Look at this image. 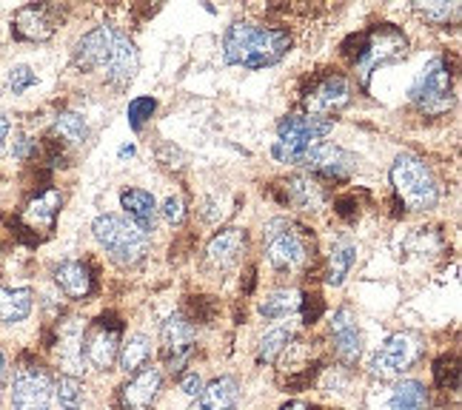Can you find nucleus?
Segmentation results:
<instances>
[{
	"mask_svg": "<svg viewBox=\"0 0 462 410\" xmlns=\"http://www.w3.org/2000/svg\"><path fill=\"white\" fill-rule=\"evenodd\" d=\"M60 21H63V14L55 4H29L23 9H17L14 21H12V32L21 41L43 43L58 32Z\"/></svg>",
	"mask_w": 462,
	"mask_h": 410,
	"instance_id": "11",
	"label": "nucleus"
},
{
	"mask_svg": "<svg viewBox=\"0 0 462 410\" xmlns=\"http://www.w3.org/2000/svg\"><path fill=\"white\" fill-rule=\"evenodd\" d=\"M434 379H437V385L442 387V390H454L457 387V379H459V368H457V360L451 356H442V360H437V365H434Z\"/></svg>",
	"mask_w": 462,
	"mask_h": 410,
	"instance_id": "35",
	"label": "nucleus"
},
{
	"mask_svg": "<svg viewBox=\"0 0 462 410\" xmlns=\"http://www.w3.org/2000/svg\"><path fill=\"white\" fill-rule=\"evenodd\" d=\"M354 262H357V245L351 240H340L334 248H331V257H328V274H326V282L328 285H343L348 271L354 269Z\"/></svg>",
	"mask_w": 462,
	"mask_h": 410,
	"instance_id": "27",
	"label": "nucleus"
},
{
	"mask_svg": "<svg viewBox=\"0 0 462 410\" xmlns=\"http://www.w3.org/2000/svg\"><path fill=\"white\" fill-rule=\"evenodd\" d=\"M34 294L29 288H0V325H17L32 314Z\"/></svg>",
	"mask_w": 462,
	"mask_h": 410,
	"instance_id": "25",
	"label": "nucleus"
},
{
	"mask_svg": "<svg viewBox=\"0 0 462 410\" xmlns=\"http://www.w3.org/2000/svg\"><path fill=\"white\" fill-rule=\"evenodd\" d=\"M115 26H97L92 32H86L83 38L72 49V60L80 71H103L109 63L112 46H115Z\"/></svg>",
	"mask_w": 462,
	"mask_h": 410,
	"instance_id": "15",
	"label": "nucleus"
},
{
	"mask_svg": "<svg viewBox=\"0 0 462 410\" xmlns=\"http://www.w3.org/2000/svg\"><path fill=\"white\" fill-rule=\"evenodd\" d=\"M306 109L309 114L314 117H326V120H334L331 114L343 112L346 105L351 103V86L343 75H328L323 80H317L309 95H306Z\"/></svg>",
	"mask_w": 462,
	"mask_h": 410,
	"instance_id": "13",
	"label": "nucleus"
},
{
	"mask_svg": "<svg viewBox=\"0 0 462 410\" xmlns=\"http://www.w3.org/2000/svg\"><path fill=\"white\" fill-rule=\"evenodd\" d=\"M300 166L309 169L314 177H326V180H348V177L357 171V157L323 140L303 157Z\"/></svg>",
	"mask_w": 462,
	"mask_h": 410,
	"instance_id": "12",
	"label": "nucleus"
},
{
	"mask_svg": "<svg viewBox=\"0 0 462 410\" xmlns=\"http://www.w3.org/2000/svg\"><path fill=\"white\" fill-rule=\"evenodd\" d=\"M92 234L120 269H132V265H137L149 254V237L132 220L117 217V214H100L92 223Z\"/></svg>",
	"mask_w": 462,
	"mask_h": 410,
	"instance_id": "2",
	"label": "nucleus"
},
{
	"mask_svg": "<svg viewBox=\"0 0 462 410\" xmlns=\"http://www.w3.org/2000/svg\"><path fill=\"white\" fill-rule=\"evenodd\" d=\"M422 356V340L414 333H394L383 342V348L371 356L368 373L380 379H394L405 373Z\"/></svg>",
	"mask_w": 462,
	"mask_h": 410,
	"instance_id": "9",
	"label": "nucleus"
},
{
	"mask_svg": "<svg viewBox=\"0 0 462 410\" xmlns=\"http://www.w3.org/2000/svg\"><path fill=\"white\" fill-rule=\"evenodd\" d=\"M137 68H140V55H137V46L132 43L129 34L117 32L115 34V46H112V55L109 63H106V80H109L115 88H129L137 77Z\"/></svg>",
	"mask_w": 462,
	"mask_h": 410,
	"instance_id": "16",
	"label": "nucleus"
},
{
	"mask_svg": "<svg viewBox=\"0 0 462 410\" xmlns=\"http://www.w3.org/2000/svg\"><path fill=\"white\" fill-rule=\"evenodd\" d=\"M411 103L422 114L437 117L446 114L454 103V75H451V63L446 58H434L425 66L414 86H411Z\"/></svg>",
	"mask_w": 462,
	"mask_h": 410,
	"instance_id": "6",
	"label": "nucleus"
},
{
	"mask_svg": "<svg viewBox=\"0 0 462 410\" xmlns=\"http://www.w3.org/2000/svg\"><path fill=\"white\" fill-rule=\"evenodd\" d=\"M154 109H157V103H154L152 97H134V100L129 103V109H126L129 126H132L134 132H140V129H143L146 123L152 120Z\"/></svg>",
	"mask_w": 462,
	"mask_h": 410,
	"instance_id": "33",
	"label": "nucleus"
},
{
	"mask_svg": "<svg viewBox=\"0 0 462 410\" xmlns=\"http://www.w3.org/2000/svg\"><path fill=\"white\" fill-rule=\"evenodd\" d=\"M334 129V120L314 117V114H286L277 126V140L272 146V154L277 163L300 166L303 157L323 142V137Z\"/></svg>",
	"mask_w": 462,
	"mask_h": 410,
	"instance_id": "4",
	"label": "nucleus"
},
{
	"mask_svg": "<svg viewBox=\"0 0 462 410\" xmlns=\"http://www.w3.org/2000/svg\"><path fill=\"white\" fill-rule=\"evenodd\" d=\"M300 302H303V294H300V291L280 288V291H272L260 302V314L265 319H286V316L300 311Z\"/></svg>",
	"mask_w": 462,
	"mask_h": 410,
	"instance_id": "29",
	"label": "nucleus"
},
{
	"mask_svg": "<svg viewBox=\"0 0 462 410\" xmlns=\"http://www.w3.org/2000/svg\"><path fill=\"white\" fill-rule=\"evenodd\" d=\"M282 191H286V200L303 211H319L326 203V188L319 186L317 177L311 174H300L291 177V180L282 183Z\"/></svg>",
	"mask_w": 462,
	"mask_h": 410,
	"instance_id": "23",
	"label": "nucleus"
},
{
	"mask_svg": "<svg viewBox=\"0 0 462 410\" xmlns=\"http://www.w3.org/2000/svg\"><path fill=\"white\" fill-rule=\"evenodd\" d=\"M265 240V257H269L272 269L280 274H294L300 271L311 257V240L306 228L294 225L291 220H272L263 228Z\"/></svg>",
	"mask_w": 462,
	"mask_h": 410,
	"instance_id": "5",
	"label": "nucleus"
},
{
	"mask_svg": "<svg viewBox=\"0 0 462 410\" xmlns=\"http://www.w3.org/2000/svg\"><path fill=\"white\" fill-rule=\"evenodd\" d=\"M34 71L29 68V66H14L12 71H9V92H14V95H23L29 86H34Z\"/></svg>",
	"mask_w": 462,
	"mask_h": 410,
	"instance_id": "36",
	"label": "nucleus"
},
{
	"mask_svg": "<svg viewBox=\"0 0 462 410\" xmlns=\"http://www.w3.org/2000/svg\"><path fill=\"white\" fill-rule=\"evenodd\" d=\"M60 203H63V197L55 188H46L34 200H29V205L23 208L26 231H51L55 228V220L60 214Z\"/></svg>",
	"mask_w": 462,
	"mask_h": 410,
	"instance_id": "20",
	"label": "nucleus"
},
{
	"mask_svg": "<svg viewBox=\"0 0 462 410\" xmlns=\"http://www.w3.org/2000/svg\"><path fill=\"white\" fill-rule=\"evenodd\" d=\"M180 390L186 396H200L203 390V379L198 377V373H186V377L180 379Z\"/></svg>",
	"mask_w": 462,
	"mask_h": 410,
	"instance_id": "38",
	"label": "nucleus"
},
{
	"mask_svg": "<svg viewBox=\"0 0 462 410\" xmlns=\"http://www.w3.org/2000/svg\"><path fill=\"white\" fill-rule=\"evenodd\" d=\"M291 342V331L289 328H274L260 340V351H257V362H274L277 356L289 348Z\"/></svg>",
	"mask_w": 462,
	"mask_h": 410,
	"instance_id": "31",
	"label": "nucleus"
},
{
	"mask_svg": "<svg viewBox=\"0 0 462 410\" xmlns=\"http://www.w3.org/2000/svg\"><path fill=\"white\" fill-rule=\"evenodd\" d=\"M357 43H360V49L354 51V66H357L363 83H368L371 71L385 66V63H391V60L402 58L405 49H408L405 34L397 26H391V23L374 26L368 34L357 38Z\"/></svg>",
	"mask_w": 462,
	"mask_h": 410,
	"instance_id": "7",
	"label": "nucleus"
},
{
	"mask_svg": "<svg viewBox=\"0 0 462 410\" xmlns=\"http://www.w3.org/2000/svg\"><path fill=\"white\" fill-rule=\"evenodd\" d=\"M417 14H422L425 21L442 26L448 23L451 17H459V6L457 4H417Z\"/></svg>",
	"mask_w": 462,
	"mask_h": 410,
	"instance_id": "34",
	"label": "nucleus"
},
{
	"mask_svg": "<svg viewBox=\"0 0 462 410\" xmlns=\"http://www.w3.org/2000/svg\"><path fill=\"white\" fill-rule=\"evenodd\" d=\"M160 385H163V373L157 368L137 370V377L120 387V407L123 410H149L160 394Z\"/></svg>",
	"mask_w": 462,
	"mask_h": 410,
	"instance_id": "18",
	"label": "nucleus"
},
{
	"mask_svg": "<svg viewBox=\"0 0 462 410\" xmlns=\"http://www.w3.org/2000/svg\"><path fill=\"white\" fill-rule=\"evenodd\" d=\"M280 410H311L306 402H289L286 407H280Z\"/></svg>",
	"mask_w": 462,
	"mask_h": 410,
	"instance_id": "40",
	"label": "nucleus"
},
{
	"mask_svg": "<svg viewBox=\"0 0 462 410\" xmlns=\"http://www.w3.org/2000/svg\"><path fill=\"white\" fill-rule=\"evenodd\" d=\"M391 186H394L397 197L405 208L411 211H431L439 200V188L431 169L425 166V159L402 151L391 163Z\"/></svg>",
	"mask_w": 462,
	"mask_h": 410,
	"instance_id": "3",
	"label": "nucleus"
},
{
	"mask_svg": "<svg viewBox=\"0 0 462 410\" xmlns=\"http://www.w3.org/2000/svg\"><path fill=\"white\" fill-rule=\"evenodd\" d=\"M9 117L6 114H0V149H4V142H6V137H9Z\"/></svg>",
	"mask_w": 462,
	"mask_h": 410,
	"instance_id": "39",
	"label": "nucleus"
},
{
	"mask_svg": "<svg viewBox=\"0 0 462 410\" xmlns=\"http://www.w3.org/2000/svg\"><path fill=\"white\" fill-rule=\"evenodd\" d=\"M331 333H334V353L343 365H354L363 353V336L357 328V316L351 308H340L331 319Z\"/></svg>",
	"mask_w": 462,
	"mask_h": 410,
	"instance_id": "17",
	"label": "nucleus"
},
{
	"mask_svg": "<svg viewBox=\"0 0 462 410\" xmlns=\"http://www.w3.org/2000/svg\"><path fill=\"white\" fill-rule=\"evenodd\" d=\"M117 360H120V368L126 370V373L143 370V365L152 360V340H149V336H143V333L129 336V340L120 345Z\"/></svg>",
	"mask_w": 462,
	"mask_h": 410,
	"instance_id": "28",
	"label": "nucleus"
},
{
	"mask_svg": "<svg viewBox=\"0 0 462 410\" xmlns=\"http://www.w3.org/2000/svg\"><path fill=\"white\" fill-rule=\"evenodd\" d=\"M245 251V231L240 228H226L220 234L208 242L206 248V260L211 265H217V269H228V265H235L237 257Z\"/></svg>",
	"mask_w": 462,
	"mask_h": 410,
	"instance_id": "24",
	"label": "nucleus"
},
{
	"mask_svg": "<svg viewBox=\"0 0 462 410\" xmlns=\"http://www.w3.org/2000/svg\"><path fill=\"white\" fill-rule=\"evenodd\" d=\"M157 211L163 214V220H166L169 225H180L183 217H186V208H183V200H180V197H169V200L163 203V208H157Z\"/></svg>",
	"mask_w": 462,
	"mask_h": 410,
	"instance_id": "37",
	"label": "nucleus"
},
{
	"mask_svg": "<svg viewBox=\"0 0 462 410\" xmlns=\"http://www.w3.org/2000/svg\"><path fill=\"white\" fill-rule=\"evenodd\" d=\"M55 134L63 142H69V146H80V142H86V137H88V126L78 112H63L55 117Z\"/></svg>",
	"mask_w": 462,
	"mask_h": 410,
	"instance_id": "30",
	"label": "nucleus"
},
{
	"mask_svg": "<svg viewBox=\"0 0 462 410\" xmlns=\"http://www.w3.org/2000/svg\"><path fill=\"white\" fill-rule=\"evenodd\" d=\"M120 205L123 211L129 214V220L143 231V234H149V231H154V223H157V203L149 191L143 188H123L120 191Z\"/></svg>",
	"mask_w": 462,
	"mask_h": 410,
	"instance_id": "22",
	"label": "nucleus"
},
{
	"mask_svg": "<svg viewBox=\"0 0 462 410\" xmlns=\"http://www.w3.org/2000/svg\"><path fill=\"white\" fill-rule=\"evenodd\" d=\"M240 402V382L235 377H220L215 382L203 385L198 402L191 410H231Z\"/></svg>",
	"mask_w": 462,
	"mask_h": 410,
	"instance_id": "21",
	"label": "nucleus"
},
{
	"mask_svg": "<svg viewBox=\"0 0 462 410\" xmlns=\"http://www.w3.org/2000/svg\"><path fill=\"white\" fill-rule=\"evenodd\" d=\"M55 396L63 410H78L83 405V382L72 377V373H66V377L55 382Z\"/></svg>",
	"mask_w": 462,
	"mask_h": 410,
	"instance_id": "32",
	"label": "nucleus"
},
{
	"mask_svg": "<svg viewBox=\"0 0 462 410\" xmlns=\"http://www.w3.org/2000/svg\"><path fill=\"white\" fill-rule=\"evenodd\" d=\"M385 410H431L429 390L417 379H402L394 390H391Z\"/></svg>",
	"mask_w": 462,
	"mask_h": 410,
	"instance_id": "26",
	"label": "nucleus"
},
{
	"mask_svg": "<svg viewBox=\"0 0 462 410\" xmlns=\"http://www.w3.org/2000/svg\"><path fill=\"white\" fill-rule=\"evenodd\" d=\"M55 282L58 288L69 296V299H86L95 288V277L92 269L80 260H66L55 269Z\"/></svg>",
	"mask_w": 462,
	"mask_h": 410,
	"instance_id": "19",
	"label": "nucleus"
},
{
	"mask_svg": "<svg viewBox=\"0 0 462 410\" xmlns=\"http://www.w3.org/2000/svg\"><path fill=\"white\" fill-rule=\"evenodd\" d=\"M291 49V34L272 26L254 23H231L223 38V58L228 66L243 68H269L280 63Z\"/></svg>",
	"mask_w": 462,
	"mask_h": 410,
	"instance_id": "1",
	"label": "nucleus"
},
{
	"mask_svg": "<svg viewBox=\"0 0 462 410\" xmlns=\"http://www.w3.org/2000/svg\"><path fill=\"white\" fill-rule=\"evenodd\" d=\"M51 394H55V382H51L49 370L23 356L21 365L14 368L12 379V405L14 410H49Z\"/></svg>",
	"mask_w": 462,
	"mask_h": 410,
	"instance_id": "8",
	"label": "nucleus"
},
{
	"mask_svg": "<svg viewBox=\"0 0 462 410\" xmlns=\"http://www.w3.org/2000/svg\"><path fill=\"white\" fill-rule=\"evenodd\" d=\"M120 331H123V323L115 314L97 316L92 331H88L86 340H83L86 362L97 370H109L117 360V353H120Z\"/></svg>",
	"mask_w": 462,
	"mask_h": 410,
	"instance_id": "10",
	"label": "nucleus"
},
{
	"mask_svg": "<svg viewBox=\"0 0 462 410\" xmlns=\"http://www.w3.org/2000/svg\"><path fill=\"white\" fill-rule=\"evenodd\" d=\"M194 340H198L194 325L180 314H174L163 325V333H160V342H163V348H160V351H163V360H166L169 370L180 373L186 368L189 356L194 351Z\"/></svg>",
	"mask_w": 462,
	"mask_h": 410,
	"instance_id": "14",
	"label": "nucleus"
}]
</instances>
